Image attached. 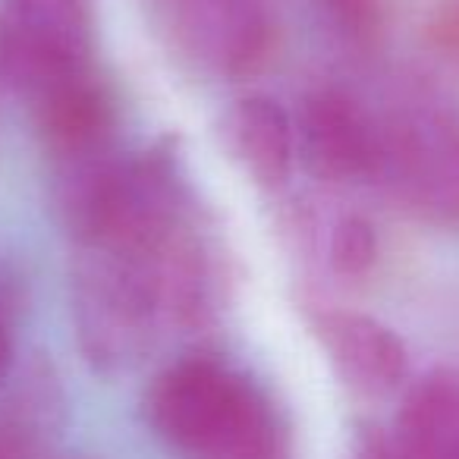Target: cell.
Returning a JSON list of instances; mask_svg holds the SVG:
<instances>
[{
  "label": "cell",
  "instance_id": "6da1fadb",
  "mask_svg": "<svg viewBox=\"0 0 459 459\" xmlns=\"http://www.w3.org/2000/svg\"><path fill=\"white\" fill-rule=\"evenodd\" d=\"M73 249L70 283L79 352L95 375H129L167 331L158 274L160 249L101 239L76 243Z\"/></svg>",
  "mask_w": 459,
  "mask_h": 459
},
{
  "label": "cell",
  "instance_id": "7a4b0ae2",
  "mask_svg": "<svg viewBox=\"0 0 459 459\" xmlns=\"http://www.w3.org/2000/svg\"><path fill=\"white\" fill-rule=\"evenodd\" d=\"M258 381L214 352H189L152 377L142 419L152 434L186 459H208L233 428Z\"/></svg>",
  "mask_w": 459,
  "mask_h": 459
},
{
  "label": "cell",
  "instance_id": "3957f363",
  "mask_svg": "<svg viewBox=\"0 0 459 459\" xmlns=\"http://www.w3.org/2000/svg\"><path fill=\"white\" fill-rule=\"evenodd\" d=\"M95 0H7L0 13V79L35 101L95 70Z\"/></svg>",
  "mask_w": 459,
  "mask_h": 459
},
{
  "label": "cell",
  "instance_id": "277c9868",
  "mask_svg": "<svg viewBox=\"0 0 459 459\" xmlns=\"http://www.w3.org/2000/svg\"><path fill=\"white\" fill-rule=\"evenodd\" d=\"M51 195L64 198L108 173L120 152V104L101 70L76 76L29 101Z\"/></svg>",
  "mask_w": 459,
  "mask_h": 459
},
{
  "label": "cell",
  "instance_id": "5b68a950",
  "mask_svg": "<svg viewBox=\"0 0 459 459\" xmlns=\"http://www.w3.org/2000/svg\"><path fill=\"white\" fill-rule=\"evenodd\" d=\"M170 48L214 79H246L268 64L277 41L271 0H154Z\"/></svg>",
  "mask_w": 459,
  "mask_h": 459
},
{
  "label": "cell",
  "instance_id": "8992f818",
  "mask_svg": "<svg viewBox=\"0 0 459 459\" xmlns=\"http://www.w3.org/2000/svg\"><path fill=\"white\" fill-rule=\"evenodd\" d=\"M381 177L409 211L459 227V123L444 114H400L381 126Z\"/></svg>",
  "mask_w": 459,
  "mask_h": 459
},
{
  "label": "cell",
  "instance_id": "52a82bcc",
  "mask_svg": "<svg viewBox=\"0 0 459 459\" xmlns=\"http://www.w3.org/2000/svg\"><path fill=\"white\" fill-rule=\"evenodd\" d=\"M296 158L321 183H365L381 177V123L337 85H318L293 114Z\"/></svg>",
  "mask_w": 459,
  "mask_h": 459
},
{
  "label": "cell",
  "instance_id": "ba28073f",
  "mask_svg": "<svg viewBox=\"0 0 459 459\" xmlns=\"http://www.w3.org/2000/svg\"><path fill=\"white\" fill-rule=\"evenodd\" d=\"M315 337L331 362L333 375L359 396L394 394L409 377L406 343L390 331L384 321L362 312H318L315 315Z\"/></svg>",
  "mask_w": 459,
  "mask_h": 459
},
{
  "label": "cell",
  "instance_id": "9c48e42d",
  "mask_svg": "<svg viewBox=\"0 0 459 459\" xmlns=\"http://www.w3.org/2000/svg\"><path fill=\"white\" fill-rule=\"evenodd\" d=\"M223 142L239 170L264 192L287 189L296 167L293 114L271 95H246L223 117Z\"/></svg>",
  "mask_w": 459,
  "mask_h": 459
},
{
  "label": "cell",
  "instance_id": "30bf717a",
  "mask_svg": "<svg viewBox=\"0 0 459 459\" xmlns=\"http://www.w3.org/2000/svg\"><path fill=\"white\" fill-rule=\"evenodd\" d=\"M160 299H164V321L170 331L198 333L214 325L217 315V271L211 258V246L204 239L195 214H189L158 255Z\"/></svg>",
  "mask_w": 459,
  "mask_h": 459
},
{
  "label": "cell",
  "instance_id": "8fae6325",
  "mask_svg": "<svg viewBox=\"0 0 459 459\" xmlns=\"http://www.w3.org/2000/svg\"><path fill=\"white\" fill-rule=\"evenodd\" d=\"M394 444L400 459H459V371L434 368L409 387Z\"/></svg>",
  "mask_w": 459,
  "mask_h": 459
},
{
  "label": "cell",
  "instance_id": "7c38bea8",
  "mask_svg": "<svg viewBox=\"0 0 459 459\" xmlns=\"http://www.w3.org/2000/svg\"><path fill=\"white\" fill-rule=\"evenodd\" d=\"M0 425L45 453L66 425V390L57 365L35 352L0 390Z\"/></svg>",
  "mask_w": 459,
  "mask_h": 459
},
{
  "label": "cell",
  "instance_id": "4fadbf2b",
  "mask_svg": "<svg viewBox=\"0 0 459 459\" xmlns=\"http://www.w3.org/2000/svg\"><path fill=\"white\" fill-rule=\"evenodd\" d=\"M377 233L362 214H343L331 230L327 258L340 277H365L377 262Z\"/></svg>",
  "mask_w": 459,
  "mask_h": 459
},
{
  "label": "cell",
  "instance_id": "5bb4252c",
  "mask_svg": "<svg viewBox=\"0 0 459 459\" xmlns=\"http://www.w3.org/2000/svg\"><path fill=\"white\" fill-rule=\"evenodd\" d=\"M325 10V20L346 45L371 48L377 45L384 29V7L381 0H318Z\"/></svg>",
  "mask_w": 459,
  "mask_h": 459
},
{
  "label": "cell",
  "instance_id": "9a60e30c",
  "mask_svg": "<svg viewBox=\"0 0 459 459\" xmlns=\"http://www.w3.org/2000/svg\"><path fill=\"white\" fill-rule=\"evenodd\" d=\"M29 306V281L20 264L0 255V318H10L20 325L22 312Z\"/></svg>",
  "mask_w": 459,
  "mask_h": 459
},
{
  "label": "cell",
  "instance_id": "2e32d148",
  "mask_svg": "<svg viewBox=\"0 0 459 459\" xmlns=\"http://www.w3.org/2000/svg\"><path fill=\"white\" fill-rule=\"evenodd\" d=\"M350 459H400L396 456L394 434L377 428L375 421H359L356 431H352Z\"/></svg>",
  "mask_w": 459,
  "mask_h": 459
},
{
  "label": "cell",
  "instance_id": "e0dca14e",
  "mask_svg": "<svg viewBox=\"0 0 459 459\" xmlns=\"http://www.w3.org/2000/svg\"><path fill=\"white\" fill-rule=\"evenodd\" d=\"M16 371V321L0 318V390L7 387Z\"/></svg>",
  "mask_w": 459,
  "mask_h": 459
}]
</instances>
